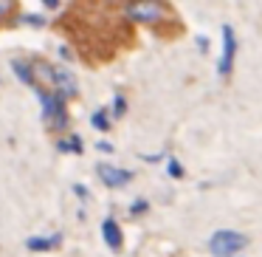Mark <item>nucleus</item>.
<instances>
[{"mask_svg": "<svg viewBox=\"0 0 262 257\" xmlns=\"http://www.w3.org/2000/svg\"><path fill=\"white\" fill-rule=\"evenodd\" d=\"M37 99H40V108H42V125L51 136H59V133L68 130L71 125V113H68V102L59 96L57 91L51 88H37Z\"/></svg>", "mask_w": 262, "mask_h": 257, "instance_id": "nucleus-1", "label": "nucleus"}, {"mask_svg": "<svg viewBox=\"0 0 262 257\" xmlns=\"http://www.w3.org/2000/svg\"><path fill=\"white\" fill-rule=\"evenodd\" d=\"M121 12L138 26H164L166 20L178 23L175 9L166 6V3H155V0H147V3H124Z\"/></svg>", "mask_w": 262, "mask_h": 257, "instance_id": "nucleus-2", "label": "nucleus"}, {"mask_svg": "<svg viewBox=\"0 0 262 257\" xmlns=\"http://www.w3.org/2000/svg\"><path fill=\"white\" fill-rule=\"evenodd\" d=\"M248 246V234L237 229H217L209 238V251L214 257H239V251Z\"/></svg>", "mask_w": 262, "mask_h": 257, "instance_id": "nucleus-3", "label": "nucleus"}, {"mask_svg": "<svg viewBox=\"0 0 262 257\" xmlns=\"http://www.w3.org/2000/svg\"><path fill=\"white\" fill-rule=\"evenodd\" d=\"M220 37H223V51H220V63H217V74H220V80H228L234 71V63H237V31L231 26H223Z\"/></svg>", "mask_w": 262, "mask_h": 257, "instance_id": "nucleus-4", "label": "nucleus"}, {"mask_svg": "<svg viewBox=\"0 0 262 257\" xmlns=\"http://www.w3.org/2000/svg\"><path fill=\"white\" fill-rule=\"evenodd\" d=\"M51 91H57L65 102H68V99H76L79 82H76L74 71H68L65 65H51Z\"/></svg>", "mask_w": 262, "mask_h": 257, "instance_id": "nucleus-5", "label": "nucleus"}, {"mask_svg": "<svg viewBox=\"0 0 262 257\" xmlns=\"http://www.w3.org/2000/svg\"><path fill=\"white\" fill-rule=\"evenodd\" d=\"M96 175L102 178V184L104 187H110V189H116V187H127V184L136 178V172L133 170H124V167H113V164H96Z\"/></svg>", "mask_w": 262, "mask_h": 257, "instance_id": "nucleus-6", "label": "nucleus"}, {"mask_svg": "<svg viewBox=\"0 0 262 257\" xmlns=\"http://www.w3.org/2000/svg\"><path fill=\"white\" fill-rule=\"evenodd\" d=\"M62 246V232H54V234H34V238H26V249L29 251H54Z\"/></svg>", "mask_w": 262, "mask_h": 257, "instance_id": "nucleus-7", "label": "nucleus"}, {"mask_svg": "<svg viewBox=\"0 0 262 257\" xmlns=\"http://www.w3.org/2000/svg\"><path fill=\"white\" fill-rule=\"evenodd\" d=\"M102 238H104V246H107L110 251H121L124 234H121V226H119L116 218H104L102 221Z\"/></svg>", "mask_w": 262, "mask_h": 257, "instance_id": "nucleus-8", "label": "nucleus"}, {"mask_svg": "<svg viewBox=\"0 0 262 257\" xmlns=\"http://www.w3.org/2000/svg\"><path fill=\"white\" fill-rule=\"evenodd\" d=\"M12 71H14V76H17L20 82H23L26 88H31V91H37V76H34V71H31V63L29 60H23V57H14L12 60Z\"/></svg>", "mask_w": 262, "mask_h": 257, "instance_id": "nucleus-9", "label": "nucleus"}, {"mask_svg": "<svg viewBox=\"0 0 262 257\" xmlns=\"http://www.w3.org/2000/svg\"><path fill=\"white\" fill-rule=\"evenodd\" d=\"M54 147H57V153H62V155H68V153L82 155V153H85V142H82L79 133H71V136L57 139V142H54Z\"/></svg>", "mask_w": 262, "mask_h": 257, "instance_id": "nucleus-10", "label": "nucleus"}, {"mask_svg": "<svg viewBox=\"0 0 262 257\" xmlns=\"http://www.w3.org/2000/svg\"><path fill=\"white\" fill-rule=\"evenodd\" d=\"M91 127L96 133H107L110 130V113H107V108L93 110V113H91Z\"/></svg>", "mask_w": 262, "mask_h": 257, "instance_id": "nucleus-11", "label": "nucleus"}, {"mask_svg": "<svg viewBox=\"0 0 262 257\" xmlns=\"http://www.w3.org/2000/svg\"><path fill=\"white\" fill-rule=\"evenodd\" d=\"M20 6L14 0H0V23H9V20H17Z\"/></svg>", "mask_w": 262, "mask_h": 257, "instance_id": "nucleus-12", "label": "nucleus"}, {"mask_svg": "<svg viewBox=\"0 0 262 257\" xmlns=\"http://www.w3.org/2000/svg\"><path fill=\"white\" fill-rule=\"evenodd\" d=\"M107 113H110V119H121V116L127 113V96L124 93H116V99H113V105L107 108Z\"/></svg>", "mask_w": 262, "mask_h": 257, "instance_id": "nucleus-13", "label": "nucleus"}, {"mask_svg": "<svg viewBox=\"0 0 262 257\" xmlns=\"http://www.w3.org/2000/svg\"><path fill=\"white\" fill-rule=\"evenodd\" d=\"M166 172H169V178H175V181H181V178L186 175V170H183V164L178 159H166Z\"/></svg>", "mask_w": 262, "mask_h": 257, "instance_id": "nucleus-14", "label": "nucleus"}, {"mask_svg": "<svg viewBox=\"0 0 262 257\" xmlns=\"http://www.w3.org/2000/svg\"><path fill=\"white\" fill-rule=\"evenodd\" d=\"M147 209H149L147 201H144V198H136V201H133V206H130V215H133V218H136V215H144Z\"/></svg>", "mask_w": 262, "mask_h": 257, "instance_id": "nucleus-15", "label": "nucleus"}, {"mask_svg": "<svg viewBox=\"0 0 262 257\" xmlns=\"http://www.w3.org/2000/svg\"><path fill=\"white\" fill-rule=\"evenodd\" d=\"M17 20L31 23V26H46V17H40V14H17Z\"/></svg>", "mask_w": 262, "mask_h": 257, "instance_id": "nucleus-16", "label": "nucleus"}, {"mask_svg": "<svg viewBox=\"0 0 262 257\" xmlns=\"http://www.w3.org/2000/svg\"><path fill=\"white\" fill-rule=\"evenodd\" d=\"M59 57H62L65 63H74V51H71V46H59Z\"/></svg>", "mask_w": 262, "mask_h": 257, "instance_id": "nucleus-17", "label": "nucleus"}, {"mask_svg": "<svg viewBox=\"0 0 262 257\" xmlns=\"http://www.w3.org/2000/svg\"><path fill=\"white\" fill-rule=\"evenodd\" d=\"M194 43H198V48H200V51H209V40H206V37L203 34H198V37H194Z\"/></svg>", "mask_w": 262, "mask_h": 257, "instance_id": "nucleus-18", "label": "nucleus"}, {"mask_svg": "<svg viewBox=\"0 0 262 257\" xmlns=\"http://www.w3.org/2000/svg\"><path fill=\"white\" fill-rule=\"evenodd\" d=\"M74 195H76L79 201H85V198H88V189L82 187V184H74Z\"/></svg>", "mask_w": 262, "mask_h": 257, "instance_id": "nucleus-19", "label": "nucleus"}, {"mask_svg": "<svg viewBox=\"0 0 262 257\" xmlns=\"http://www.w3.org/2000/svg\"><path fill=\"white\" fill-rule=\"evenodd\" d=\"M59 3H62V0H42V9H59Z\"/></svg>", "mask_w": 262, "mask_h": 257, "instance_id": "nucleus-20", "label": "nucleus"}, {"mask_svg": "<svg viewBox=\"0 0 262 257\" xmlns=\"http://www.w3.org/2000/svg\"><path fill=\"white\" fill-rule=\"evenodd\" d=\"M96 147L102 150V153H113V144H107V142H99Z\"/></svg>", "mask_w": 262, "mask_h": 257, "instance_id": "nucleus-21", "label": "nucleus"}]
</instances>
